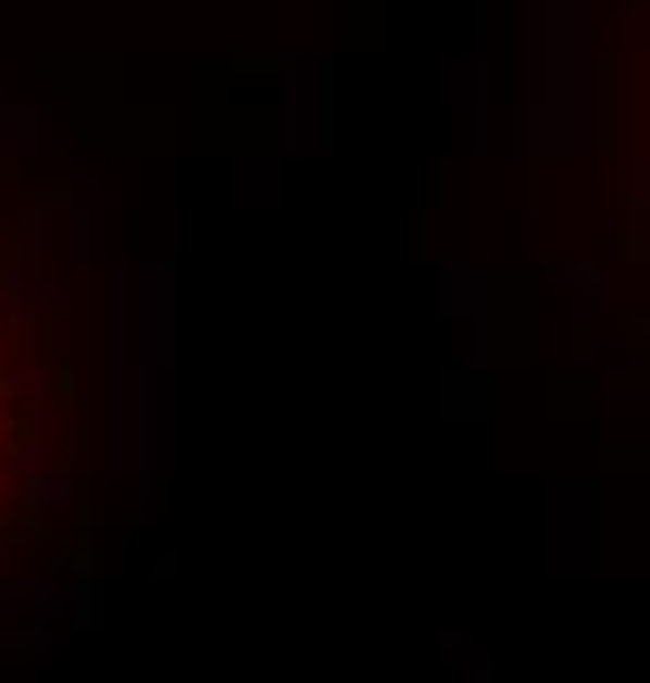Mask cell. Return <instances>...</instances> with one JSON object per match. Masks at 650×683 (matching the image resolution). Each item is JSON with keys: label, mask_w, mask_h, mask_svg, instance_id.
I'll use <instances>...</instances> for the list:
<instances>
[{"label": "cell", "mask_w": 650, "mask_h": 683, "mask_svg": "<svg viewBox=\"0 0 650 683\" xmlns=\"http://www.w3.org/2000/svg\"><path fill=\"white\" fill-rule=\"evenodd\" d=\"M86 296L40 191L0 164V605L73 552L86 512Z\"/></svg>", "instance_id": "obj_1"}]
</instances>
